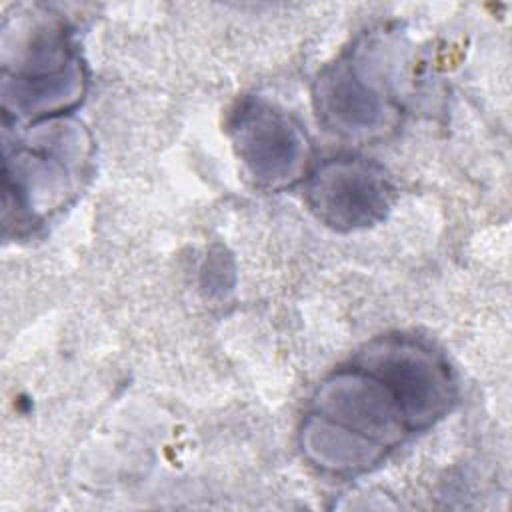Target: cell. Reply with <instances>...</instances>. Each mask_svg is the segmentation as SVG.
Segmentation results:
<instances>
[{
	"label": "cell",
	"mask_w": 512,
	"mask_h": 512,
	"mask_svg": "<svg viewBox=\"0 0 512 512\" xmlns=\"http://www.w3.org/2000/svg\"><path fill=\"white\" fill-rule=\"evenodd\" d=\"M322 112L340 130L372 128L382 116L378 94L348 66H338L320 80Z\"/></svg>",
	"instance_id": "obj_4"
},
{
	"label": "cell",
	"mask_w": 512,
	"mask_h": 512,
	"mask_svg": "<svg viewBox=\"0 0 512 512\" xmlns=\"http://www.w3.org/2000/svg\"><path fill=\"white\" fill-rule=\"evenodd\" d=\"M232 136L238 156L262 184L272 188L290 184L302 172L306 140L282 112L262 102H248L234 114Z\"/></svg>",
	"instance_id": "obj_1"
},
{
	"label": "cell",
	"mask_w": 512,
	"mask_h": 512,
	"mask_svg": "<svg viewBox=\"0 0 512 512\" xmlns=\"http://www.w3.org/2000/svg\"><path fill=\"white\" fill-rule=\"evenodd\" d=\"M394 392L408 428L428 426L452 398L450 378L426 350L412 344H384L370 354V366Z\"/></svg>",
	"instance_id": "obj_3"
},
{
	"label": "cell",
	"mask_w": 512,
	"mask_h": 512,
	"mask_svg": "<svg viewBox=\"0 0 512 512\" xmlns=\"http://www.w3.org/2000/svg\"><path fill=\"white\" fill-rule=\"evenodd\" d=\"M308 200L326 224L358 228L384 216L390 188L376 166L364 160H334L312 176Z\"/></svg>",
	"instance_id": "obj_2"
}]
</instances>
